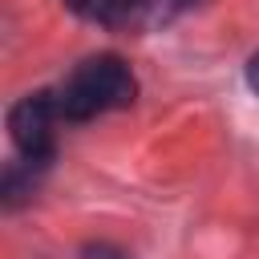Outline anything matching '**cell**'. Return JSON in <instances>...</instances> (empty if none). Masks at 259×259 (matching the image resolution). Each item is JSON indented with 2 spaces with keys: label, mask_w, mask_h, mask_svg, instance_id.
<instances>
[{
  "label": "cell",
  "mask_w": 259,
  "mask_h": 259,
  "mask_svg": "<svg viewBox=\"0 0 259 259\" xmlns=\"http://www.w3.org/2000/svg\"><path fill=\"white\" fill-rule=\"evenodd\" d=\"M134 97H138V77H134V69H130L117 53L85 57V61L53 89L57 113H61V121H69V125L105 117V113H113V109H130Z\"/></svg>",
  "instance_id": "obj_1"
},
{
  "label": "cell",
  "mask_w": 259,
  "mask_h": 259,
  "mask_svg": "<svg viewBox=\"0 0 259 259\" xmlns=\"http://www.w3.org/2000/svg\"><path fill=\"white\" fill-rule=\"evenodd\" d=\"M65 8L97 28L142 36V32H158L170 20H178L190 8V0H65Z\"/></svg>",
  "instance_id": "obj_2"
},
{
  "label": "cell",
  "mask_w": 259,
  "mask_h": 259,
  "mask_svg": "<svg viewBox=\"0 0 259 259\" xmlns=\"http://www.w3.org/2000/svg\"><path fill=\"white\" fill-rule=\"evenodd\" d=\"M57 125H61V113H57L53 89L24 93L8 109V134H12L16 154L32 166H45V170L57 158Z\"/></svg>",
  "instance_id": "obj_3"
},
{
  "label": "cell",
  "mask_w": 259,
  "mask_h": 259,
  "mask_svg": "<svg viewBox=\"0 0 259 259\" xmlns=\"http://www.w3.org/2000/svg\"><path fill=\"white\" fill-rule=\"evenodd\" d=\"M40 174H45V166H32V162H24V158L8 162V166H4V186H0L4 206H8V210H16L24 198H32V190H36V178H40Z\"/></svg>",
  "instance_id": "obj_4"
},
{
  "label": "cell",
  "mask_w": 259,
  "mask_h": 259,
  "mask_svg": "<svg viewBox=\"0 0 259 259\" xmlns=\"http://www.w3.org/2000/svg\"><path fill=\"white\" fill-rule=\"evenodd\" d=\"M81 259H134V255H125V251L113 247V243H85V247H81Z\"/></svg>",
  "instance_id": "obj_5"
},
{
  "label": "cell",
  "mask_w": 259,
  "mask_h": 259,
  "mask_svg": "<svg viewBox=\"0 0 259 259\" xmlns=\"http://www.w3.org/2000/svg\"><path fill=\"white\" fill-rule=\"evenodd\" d=\"M247 85H251V93H259V53L247 61Z\"/></svg>",
  "instance_id": "obj_6"
}]
</instances>
